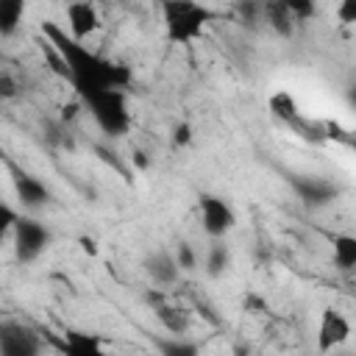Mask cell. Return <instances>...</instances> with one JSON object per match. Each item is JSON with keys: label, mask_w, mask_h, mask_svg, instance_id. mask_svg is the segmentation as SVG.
<instances>
[{"label": "cell", "mask_w": 356, "mask_h": 356, "mask_svg": "<svg viewBox=\"0 0 356 356\" xmlns=\"http://www.w3.org/2000/svg\"><path fill=\"white\" fill-rule=\"evenodd\" d=\"M170 337H172L170 342H156V348L161 353H167V356H192V353H197V345L186 342L184 334H170Z\"/></svg>", "instance_id": "cell-19"}, {"label": "cell", "mask_w": 356, "mask_h": 356, "mask_svg": "<svg viewBox=\"0 0 356 356\" xmlns=\"http://www.w3.org/2000/svg\"><path fill=\"white\" fill-rule=\"evenodd\" d=\"M350 334H353V325H350V320H348V314H345L342 309H337V306H325V309L320 312L317 334H314V339H317V350H320V353H328V350L345 345V342L350 339Z\"/></svg>", "instance_id": "cell-7"}, {"label": "cell", "mask_w": 356, "mask_h": 356, "mask_svg": "<svg viewBox=\"0 0 356 356\" xmlns=\"http://www.w3.org/2000/svg\"><path fill=\"white\" fill-rule=\"evenodd\" d=\"M189 142H192V125L189 122H178L172 128V145L175 147H186Z\"/></svg>", "instance_id": "cell-23"}, {"label": "cell", "mask_w": 356, "mask_h": 356, "mask_svg": "<svg viewBox=\"0 0 356 356\" xmlns=\"http://www.w3.org/2000/svg\"><path fill=\"white\" fill-rule=\"evenodd\" d=\"M142 267H145V273H147V278L156 284V286H175L178 284V278H181V264H178V259H175V253H170V250H153L145 261H142Z\"/></svg>", "instance_id": "cell-10"}, {"label": "cell", "mask_w": 356, "mask_h": 356, "mask_svg": "<svg viewBox=\"0 0 356 356\" xmlns=\"http://www.w3.org/2000/svg\"><path fill=\"white\" fill-rule=\"evenodd\" d=\"M292 186L306 206H325L337 197V186L325 178H292Z\"/></svg>", "instance_id": "cell-11"}, {"label": "cell", "mask_w": 356, "mask_h": 356, "mask_svg": "<svg viewBox=\"0 0 356 356\" xmlns=\"http://www.w3.org/2000/svg\"><path fill=\"white\" fill-rule=\"evenodd\" d=\"M17 197H19V206H22V209L36 211V209H44V206L50 203V189H47L39 178L22 172V175L17 178Z\"/></svg>", "instance_id": "cell-14"}, {"label": "cell", "mask_w": 356, "mask_h": 356, "mask_svg": "<svg viewBox=\"0 0 356 356\" xmlns=\"http://www.w3.org/2000/svg\"><path fill=\"white\" fill-rule=\"evenodd\" d=\"M147 300H150V306H153V312H156V320H159L170 334H186V328H189L186 312H181L178 306L167 303L164 295H156V298L147 295Z\"/></svg>", "instance_id": "cell-15"}, {"label": "cell", "mask_w": 356, "mask_h": 356, "mask_svg": "<svg viewBox=\"0 0 356 356\" xmlns=\"http://www.w3.org/2000/svg\"><path fill=\"white\" fill-rule=\"evenodd\" d=\"M19 217H22V214H17L8 203H3V206H0V225H3V231H6V234H11V231H14V225H17V220H19Z\"/></svg>", "instance_id": "cell-24"}, {"label": "cell", "mask_w": 356, "mask_h": 356, "mask_svg": "<svg viewBox=\"0 0 356 356\" xmlns=\"http://www.w3.org/2000/svg\"><path fill=\"white\" fill-rule=\"evenodd\" d=\"M11 239H14L17 259L19 261H33L50 245V231L39 220H33V217H19L14 231H11Z\"/></svg>", "instance_id": "cell-6"}, {"label": "cell", "mask_w": 356, "mask_h": 356, "mask_svg": "<svg viewBox=\"0 0 356 356\" xmlns=\"http://www.w3.org/2000/svg\"><path fill=\"white\" fill-rule=\"evenodd\" d=\"M331 261L337 270H356V234H334L331 236Z\"/></svg>", "instance_id": "cell-16"}, {"label": "cell", "mask_w": 356, "mask_h": 356, "mask_svg": "<svg viewBox=\"0 0 356 356\" xmlns=\"http://www.w3.org/2000/svg\"><path fill=\"white\" fill-rule=\"evenodd\" d=\"M81 248H83V253H89V256L97 253V245H95V239H89V236H81Z\"/></svg>", "instance_id": "cell-27"}, {"label": "cell", "mask_w": 356, "mask_h": 356, "mask_svg": "<svg viewBox=\"0 0 356 356\" xmlns=\"http://www.w3.org/2000/svg\"><path fill=\"white\" fill-rule=\"evenodd\" d=\"M81 103L106 136H125L131 131L134 117H131V108H128L125 89H97V92L83 95Z\"/></svg>", "instance_id": "cell-3"}, {"label": "cell", "mask_w": 356, "mask_h": 356, "mask_svg": "<svg viewBox=\"0 0 356 356\" xmlns=\"http://www.w3.org/2000/svg\"><path fill=\"white\" fill-rule=\"evenodd\" d=\"M81 111H83L81 97H78V100H72V103H64V106H61V122H72V120H75Z\"/></svg>", "instance_id": "cell-26"}, {"label": "cell", "mask_w": 356, "mask_h": 356, "mask_svg": "<svg viewBox=\"0 0 356 356\" xmlns=\"http://www.w3.org/2000/svg\"><path fill=\"white\" fill-rule=\"evenodd\" d=\"M42 36L61 56V61L67 67V81L75 89V97H83L97 89H128L131 70L89 50L83 42L72 39L67 28H61L56 22H42Z\"/></svg>", "instance_id": "cell-1"}, {"label": "cell", "mask_w": 356, "mask_h": 356, "mask_svg": "<svg viewBox=\"0 0 356 356\" xmlns=\"http://www.w3.org/2000/svg\"><path fill=\"white\" fill-rule=\"evenodd\" d=\"M261 17H264V22H267L281 39H292V36H295L298 19L289 14V8H286L281 0H261Z\"/></svg>", "instance_id": "cell-13"}, {"label": "cell", "mask_w": 356, "mask_h": 356, "mask_svg": "<svg viewBox=\"0 0 356 356\" xmlns=\"http://www.w3.org/2000/svg\"><path fill=\"white\" fill-rule=\"evenodd\" d=\"M334 19L342 28H356V0H337Z\"/></svg>", "instance_id": "cell-21"}, {"label": "cell", "mask_w": 356, "mask_h": 356, "mask_svg": "<svg viewBox=\"0 0 356 356\" xmlns=\"http://www.w3.org/2000/svg\"><path fill=\"white\" fill-rule=\"evenodd\" d=\"M64 22L72 39L86 42L89 36H95L103 25L100 8L95 6V0H67L64 3Z\"/></svg>", "instance_id": "cell-8"}, {"label": "cell", "mask_w": 356, "mask_h": 356, "mask_svg": "<svg viewBox=\"0 0 356 356\" xmlns=\"http://www.w3.org/2000/svg\"><path fill=\"white\" fill-rule=\"evenodd\" d=\"M228 264H231V250H228V245H225L222 239H214V242L209 245V250H206V259H203L206 275L220 278V275L228 270Z\"/></svg>", "instance_id": "cell-18"}, {"label": "cell", "mask_w": 356, "mask_h": 356, "mask_svg": "<svg viewBox=\"0 0 356 356\" xmlns=\"http://www.w3.org/2000/svg\"><path fill=\"white\" fill-rule=\"evenodd\" d=\"M197 217H200V228L211 239H225L236 228L234 206L225 197L214 195V192H200V197H197Z\"/></svg>", "instance_id": "cell-5"}, {"label": "cell", "mask_w": 356, "mask_h": 356, "mask_svg": "<svg viewBox=\"0 0 356 356\" xmlns=\"http://www.w3.org/2000/svg\"><path fill=\"white\" fill-rule=\"evenodd\" d=\"M159 11L170 44H192L209 25L222 19V11H214L200 0H159Z\"/></svg>", "instance_id": "cell-2"}, {"label": "cell", "mask_w": 356, "mask_h": 356, "mask_svg": "<svg viewBox=\"0 0 356 356\" xmlns=\"http://www.w3.org/2000/svg\"><path fill=\"white\" fill-rule=\"evenodd\" d=\"M17 81L11 78V72H0V95L6 97V100H11L14 95H17Z\"/></svg>", "instance_id": "cell-25"}, {"label": "cell", "mask_w": 356, "mask_h": 356, "mask_svg": "<svg viewBox=\"0 0 356 356\" xmlns=\"http://www.w3.org/2000/svg\"><path fill=\"white\" fill-rule=\"evenodd\" d=\"M267 108H270V114H273L278 122L289 125V128L298 131L303 139L325 142L323 122H309V120L303 117V111H300V106H298V100H295V95H292L289 89H275V92L267 97Z\"/></svg>", "instance_id": "cell-4"}, {"label": "cell", "mask_w": 356, "mask_h": 356, "mask_svg": "<svg viewBox=\"0 0 356 356\" xmlns=\"http://www.w3.org/2000/svg\"><path fill=\"white\" fill-rule=\"evenodd\" d=\"M42 350H44V342L31 328L19 323L0 325V356H39Z\"/></svg>", "instance_id": "cell-9"}, {"label": "cell", "mask_w": 356, "mask_h": 356, "mask_svg": "<svg viewBox=\"0 0 356 356\" xmlns=\"http://www.w3.org/2000/svg\"><path fill=\"white\" fill-rule=\"evenodd\" d=\"M25 17V0H0V36L11 39Z\"/></svg>", "instance_id": "cell-17"}, {"label": "cell", "mask_w": 356, "mask_h": 356, "mask_svg": "<svg viewBox=\"0 0 356 356\" xmlns=\"http://www.w3.org/2000/svg\"><path fill=\"white\" fill-rule=\"evenodd\" d=\"M61 353L70 356H100L106 353V342L97 334H86V331H67L58 342Z\"/></svg>", "instance_id": "cell-12"}, {"label": "cell", "mask_w": 356, "mask_h": 356, "mask_svg": "<svg viewBox=\"0 0 356 356\" xmlns=\"http://www.w3.org/2000/svg\"><path fill=\"white\" fill-rule=\"evenodd\" d=\"M175 259H178V264H181L184 273L197 270V253L192 250L189 242H178V245H175Z\"/></svg>", "instance_id": "cell-22"}, {"label": "cell", "mask_w": 356, "mask_h": 356, "mask_svg": "<svg viewBox=\"0 0 356 356\" xmlns=\"http://www.w3.org/2000/svg\"><path fill=\"white\" fill-rule=\"evenodd\" d=\"M281 3L289 8V14H292L298 22L312 19V17L317 14V6H320V0H281Z\"/></svg>", "instance_id": "cell-20"}, {"label": "cell", "mask_w": 356, "mask_h": 356, "mask_svg": "<svg viewBox=\"0 0 356 356\" xmlns=\"http://www.w3.org/2000/svg\"><path fill=\"white\" fill-rule=\"evenodd\" d=\"M345 97H348V106H350V108H356V83L348 89V95H345Z\"/></svg>", "instance_id": "cell-28"}]
</instances>
